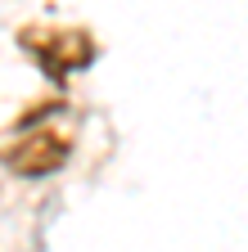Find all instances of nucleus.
<instances>
[{"mask_svg": "<svg viewBox=\"0 0 248 252\" xmlns=\"http://www.w3.org/2000/svg\"><path fill=\"white\" fill-rule=\"evenodd\" d=\"M14 45L36 63L50 81H72L100 59V41L90 27H54V23H23L14 32Z\"/></svg>", "mask_w": 248, "mask_h": 252, "instance_id": "f257e3e1", "label": "nucleus"}, {"mask_svg": "<svg viewBox=\"0 0 248 252\" xmlns=\"http://www.w3.org/2000/svg\"><path fill=\"white\" fill-rule=\"evenodd\" d=\"M72 162V140L54 126H32V131H9L0 140V167L23 180L59 176Z\"/></svg>", "mask_w": 248, "mask_h": 252, "instance_id": "f03ea898", "label": "nucleus"}]
</instances>
